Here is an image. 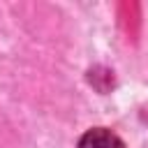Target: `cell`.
Here are the masks:
<instances>
[{
    "instance_id": "cell-1",
    "label": "cell",
    "mask_w": 148,
    "mask_h": 148,
    "mask_svg": "<svg viewBox=\"0 0 148 148\" xmlns=\"http://www.w3.org/2000/svg\"><path fill=\"white\" fill-rule=\"evenodd\" d=\"M79 148H125V143H123L120 136H116L111 130L95 127V130H88V132L81 136Z\"/></svg>"
}]
</instances>
